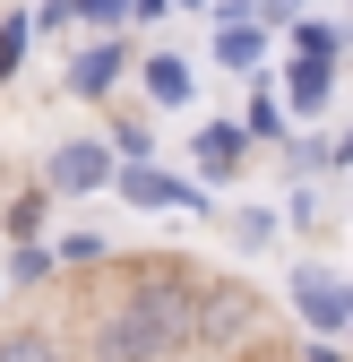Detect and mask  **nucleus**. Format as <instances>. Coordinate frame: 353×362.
Masks as SVG:
<instances>
[{
	"mask_svg": "<svg viewBox=\"0 0 353 362\" xmlns=\"http://www.w3.org/2000/svg\"><path fill=\"white\" fill-rule=\"evenodd\" d=\"M250 18H258L250 0H225V9H215V61H225V69H258V61H268V35H258Z\"/></svg>",
	"mask_w": 353,
	"mask_h": 362,
	"instance_id": "nucleus-4",
	"label": "nucleus"
},
{
	"mask_svg": "<svg viewBox=\"0 0 353 362\" xmlns=\"http://www.w3.org/2000/svg\"><path fill=\"white\" fill-rule=\"evenodd\" d=\"M293 52H319V61H336V26H319V18H301V26H293Z\"/></svg>",
	"mask_w": 353,
	"mask_h": 362,
	"instance_id": "nucleus-13",
	"label": "nucleus"
},
{
	"mask_svg": "<svg viewBox=\"0 0 353 362\" xmlns=\"http://www.w3.org/2000/svg\"><path fill=\"white\" fill-rule=\"evenodd\" d=\"M9 233H18V242H35V233H43V190H26V199L9 207Z\"/></svg>",
	"mask_w": 353,
	"mask_h": 362,
	"instance_id": "nucleus-14",
	"label": "nucleus"
},
{
	"mask_svg": "<svg viewBox=\"0 0 353 362\" xmlns=\"http://www.w3.org/2000/svg\"><path fill=\"white\" fill-rule=\"evenodd\" d=\"M328 78H336V61H319V52H301V61H293V78H285V95H293L301 112H319V104H328Z\"/></svg>",
	"mask_w": 353,
	"mask_h": 362,
	"instance_id": "nucleus-10",
	"label": "nucleus"
},
{
	"mask_svg": "<svg viewBox=\"0 0 353 362\" xmlns=\"http://www.w3.org/2000/svg\"><path fill=\"white\" fill-rule=\"evenodd\" d=\"M121 199H129V207H198V190H181L172 173H155V164H138V156L121 164Z\"/></svg>",
	"mask_w": 353,
	"mask_h": 362,
	"instance_id": "nucleus-8",
	"label": "nucleus"
},
{
	"mask_svg": "<svg viewBox=\"0 0 353 362\" xmlns=\"http://www.w3.org/2000/svg\"><path fill=\"white\" fill-rule=\"evenodd\" d=\"M301 362H345V354H336V345H311V354H301Z\"/></svg>",
	"mask_w": 353,
	"mask_h": 362,
	"instance_id": "nucleus-19",
	"label": "nucleus"
},
{
	"mask_svg": "<svg viewBox=\"0 0 353 362\" xmlns=\"http://www.w3.org/2000/svg\"><path fill=\"white\" fill-rule=\"evenodd\" d=\"M276 9H301V0H276Z\"/></svg>",
	"mask_w": 353,
	"mask_h": 362,
	"instance_id": "nucleus-21",
	"label": "nucleus"
},
{
	"mask_svg": "<svg viewBox=\"0 0 353 362\" xmlns=\"http://www.w3.org/2000/svg\"><path fill=\"white\" fill-rule=\"evenodd\" d=\"M43 181H52V190H104V181H112V147H95V139H69V147H52Z\"/></svg>",
	"mask_w": 353,
	"mask_h": 362,
	"instance_id": "nucleus-5",
	"label": "nucleus"
},
{
	"mask_svg": "<svg viewBox=\"0 0 353 362\" xmlns=\"http://www.w3.org/2000/svg\"><path fill=\"white\" fill-rule=\"evenodd\" d=\"M250 320H258L250 285H190V345L225 354V345H241V337H250Z\"/></svg>",
	"mask_w": 353,
	"mask_h": 362,
	"instance_id": "nucleus-2",
	"label": "nucleus"
},
{
	"mask_svg": "<svg viewBox=\"0 0 353 362\" xmlns=\"http://www.w3.org/2000/svg\"><path fill=\"white\" fill-rule=\"evenodd\" d=\"M121 69H129V61H121V43H86V52L69 61V95H86V104H104L112 86H121Z\"/></svg>",
	"mask_w": 353,
	"mask_h": 362,
	"instance_id": "nucleus-7",
	"label": "nucleus"
},
{
	"mask_svg": "<svg viewBox=\"0 0 353 362\" xmlns=\"http://www.w3.org/2000/svg\"><path fill=\"white\" fill-rule=\"evenodd\" d=\"M0 362H61V345L43 328H9V337H0Z\"/></svg>",
	"mask_w": 353,
	"mask_h": 362,
	"instance_id": "nucleus-11",
	"label": "nucleus"
},
{
	"mask_svg": "<svg viewBox=\"0 0 353 362\" xmlns=\"http://www.w3.org/2000/svg\"><path fill=\"white\" fill-rule=\"evenodd\" d=\"M69 9H78V18H95V26H112V18L129 9V0H69Z\"/></svg>",
	"mask_w": 353,
	"mask_h": 362,
	"instance_id": "nucleus-17",
	"label": "nucleus"
},
{
	"mask_svg": "<svg viewBox=\"0 0 353 362\" xmlns=\"http://www.w3.org/2000/svg\"><path fill=\"white\" fill-rule=\"evenodd\" d=\"M129 9H138V18H164V9H172V0H129Z\"/></svg>",
	"mask_w": 353,
	"mask_h": 362,
	"instance_id": "nucleus-18",
	"label": "nucleus"
},
{
	"mask_svg": "<svg viewBox=\"0 0 353 362\" xmlns=\"http://www.w3.org/2000/svg\"><path fill=\"white\" fill-rule=\"evenodd\" d=\"M345 328H353V310H345Z\"/></svg>",
	"mask_w": 353,
	"mask_h": 362,
	"instance_id": "nucleus-23",
	"label": "nucleus"
},
{
	"mask_svg": "<svg viewBox=\"0 0 353 362\" xmlns=\"http://www.w3.org/2000/svg\"><path fill=\"white\" fill-rule=\"evenodd\" d=\"M233 242H241V250H268V242H276V216H268V207H241V216H233Z\"/></svg>",
	"mask_w": 353,
	"mask_h": 362,
	"instance_id": "nucleus-12",
	"label": "nucleus"
},
{
	"mask_svg": "<svg viewBox=\"0 0 353 362\" xmlns=\"http://www.w3.org/2000/svg\"><path fill=\"white\" fill-rule=\"evenodd\" d=\"M276 129H285V112L258 95V104H250V121H241V139H276Z\"/></svg>",
	"mask_w": 353,
	"mask_h": 362,
	"instance_id": "nucleus-15",
	"label": "nucleus"
},
{
	"mask_svg": "<svg viewBox=\"0 0 353 362\" xmlns=\"http://www.w3.org/2000/svg\"><path fill=\"white\" fill-rule=\"evenodd\" d=\"M190 156H198V181H233L241 156H250V139H241V121H207Z\"/></svg>",
	"mask_w": 353,
	"mask_h": 362,
	"instance_id": "nucleus-6",
	"label": "nucleus"
},
{
	"mask_svg": "<svg viewBox=\"0 0 353 362\" xmlns=\"http://www.w3.org/2000/svg\"><path fill=\"white\" fill-rule=\"evenodd\" d=\"M181 9H198V0H181Z\"/></svg>",
	"mask_w": 353,
	"mask_h": 362,
	"instance_id": "nucleus-22",
	"label": "nucleus"
},
{
	"mask_svg": "<svg viewBox=\"0 0 353 362\" xmlns=\"http://www.w3.org/2000/svg\"><path fill=\"white\" fill-rule=\"evenodd\" d=\"M190 354V285L181 276H138L104 320L86 362H181Z\"/></svg>",
	"mask_w": 353,
	"mask_h": 362,
	"instance_id": "nucleus-1",
	"label": "nucleus"
},
{
	"mask_svg": "<svg viewBox=\"0 0 353 362\" xmlns=\"http://www.w3.org/2000/svg\"><path fill=\"white\" fill-rule=\"evenodd\" d=\"M336 164H353V139H345V147H336Z\"/></svg>",
	"mask_w": 353,
	"mask_h": 362,
	"instance_id": "nucleus-20",
	"label": "nucleus"
},
{
	"mask_svg": "<svg viewBox=\"0 0 353 362\" xmlns=\"http://www.w3.org/2000/svg\"><path fill=\"white\" fill-rule=\"evenodd\" d=\"M18 52H26V18H9V26H0V78L18 69Z\"/></svg>",
	"mask_w": 353,
	"mask_h": 362,
	"instance_id": "nucleus-16",
	"label": "nucleus"
},
{
	"mask_svg": "<svg viewBox=\"0 0 353 362\" xmlns=\"http://www.w3.org/2000/svg\"><path fill=\"white\" fill-rule=\"evenodd\" d=\"M147 95H155V104H190V95H198L190 61H181V52H155V61H147Z\"/></svg>",
	"mask_w": 353,
	"mask_h": 362,
	"instance_id": "nucleus-9",
	"label": "nucleus"
},
{
	"mask_svg": "<svg viewBox=\"0 0 353 362\" xmlns=\"http://www.w3.org/2000/svg\"><path fill=\"white\" fill-rule=\"evenodd\" d=\"M293 310L311 320V337H328V328H345V310H353V285H336L328 267H301V276H293Z\"/></svg>",
	"mask_w": 353,
	"mask_h": 362,
	"instance_id": "nucleus-3",
	"label": "nucleus"
}]
</instances>
